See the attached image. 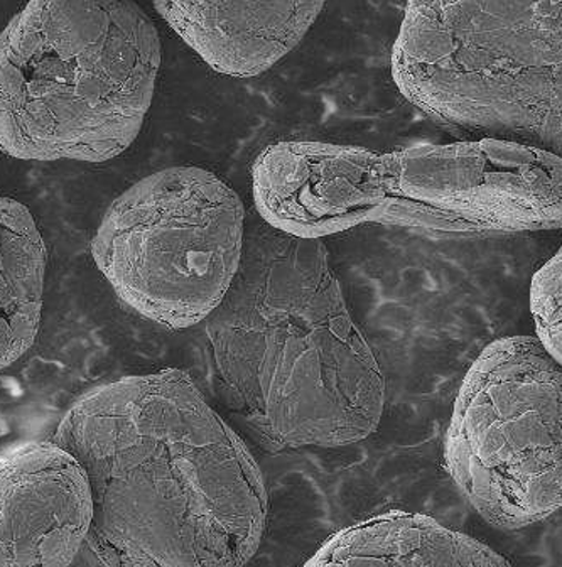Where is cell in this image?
I'll list each match as a JSON object with an SVG mask.
<instances>
[{"label": "cell", "instance_id": "6da1fadb", "mask_svg": "<svg viewBox=\"0 0 562 567\" xmlns=\"http://www.w3.org/2000/svg\"><path fill=\"white\" fill-rule=\"evenodd\" d=\"M51 443L89 480L86 543L103 567H245L260 547L264 476L183 370L92 390Z\"/></svg>", "mask_w": 562, "mask_h": 567}, {"label": "cell", "instance_id": "7a4b0ae2", "mask_svg": "<svg viewBox=\"0 0 562 567\" xmlns=\"http://www.w3.org/2000/svg\"><path fill=\"white\" fill-rule=\"evenodd\" d=\"M205 323L227 405L273 450L347 446L379 427L386 380L321 240L252 228Z\"/></svg>", "mask_w": 562, "mask_h": 567}, {"label": "cell", "instance_id": "3957f363", "mask_svg": "<svg viewBox=\"0 0 562 567\" xmlns=\"http://www.w3.org/2000/svg\"><path fill=\"white\" fill-rule=\"evenodd\" d=\"M163 64L134 2H29L0 32V153L100 164L141 134Z\"/></svg>", "mask_w": 562, "mask_h": 567}, {"label": "cell", "instance_id": "277c9868", "mask_svg": "<svg viewBox=\"0 0 562 567\" xmlns=\"http://www.w3.org/2000/svg\"><path fill=\"white\" fill-rule=\"evenodd\" d=\"M390 66L446 127L562 157V2H409Z\"/></svg>", "mask_w": 562, "mask_h": 567}, {"label": "cell", "instance_id": "5b68a950", "mask_svg": "<svg viewBox=\"0 0 562 567\" xmlns=\"http://www.w3.org/2000/svg\"><path fill=\"white\" fill-rule=\"evenodd\" d=\"M245 206L198 166L149 174L106 209L93 260L119 298L170 330L196 327L231 291L244 257Z\"/></svg>", "mask_w": 562, "mask_h": 567}, {"label": "cell", "instance_id": "8992f818", "mask_svg": "<svg viewBox=\"0 0 562 567\" xmlns=\"http://www.w3.org/2000/svg\"><path fill=\"white\" fill-rule=\"evenodd\" d=\"M446 466L468 504L503 530L562 508V365L534 337L490 344L464 377Z\"/></svg>", "mask_w": 562, "mask_h": 567}, {"label": "cell", "instance_id": "52a82bcc", "mask_svg": "<svg viewBox=\"0 0 562 567\" xmlns=\"http://www.w3.org/2000/svg\"><path fill=\"white\" fill-rule=\"evenodd\" d=\"M389 154L394 202L432 228L515 234L562 228V157L478 138Z\"/></svg>", "mask_w": 562, "mask_h": 567}, {"label": "cell", "instance_id": "ba28073f", "mask_svg": "<svg viewBox=\"0 0 562 567\" xmlns=\"http://www.w3.org/2000/svg\"><path fill=\"white\" fill-rule=\"evenodd\" d=\"M254 199L267 227L321 240L394 203L389 154L318 141H280L258 154Z\"/></svg>", "mask_w": 562, "mask_h": 567}, {"label": "cell", "instance_id": "9c48e42d", "mask_svg": "<svg viewBox=\"0 0 562 567\" xmlns=\"http://www.w3.org/2000/svg\"><path fill=\"white\" fill-rule=\"evenodd\" d=\"M85 472L57 444H29L0 463V567H70L89 537Z\"/></svg>", "mask_w": 562, "mask_h": 567}, {"label": "cell", "instance_id": "30bf717a", "mask_svg": "<svg viewBox=\"0 0 562 567\" xmlns=\"http://www.w3.org/2000/svg\"><path fill=\"white\" fill-rule=\"evenodd\" d=\"M325 2H154L161 18L213 70L266 73L299 47Z\"/></svg>", "mask_w": 562, "mask_h": 567}, {"label": "cell", "instance_id": "8fae6325", "mask_svg": "<svg viewBox=\"0 0 562 567\" xmlns=\"http://www.w3.org/2000/svg\"><path fill=\"white\" fill-rule=\"evenodd\" d=\"M305 567H512L492 547L428 515L389 512L329 537Z\"/></svg>", "mask_w": 562, "mask_h": 567}, {"label": "cell", "instance_id": "7c38bea8", "mask_svg": "<svg viewBox=\"0 0 562 567\" xmlns=\"http://www.w3.org/2000/svg\"><path fill=\"white\" fill-rule=\"evenodd\" d=\"M47 260L28 206L0 198V370L18 362L40 333Z\"/></svg>", "mask_w": 562, "mask_h": 567}, {"label": "cell", "instance_id": "4fadbf2b", "mask_svg": "<svg viewBox=\"0 0 562 567\" xmlns=\"http://www.w3.org/2000/svg\"><path fill=\"white\" fill-rule=\"evenodd\" d=\"M531 306L539 340L562 365V247L535 274Z\"/></svg>", "mask_w": 562, "mask_h": 567}]
</instances>
